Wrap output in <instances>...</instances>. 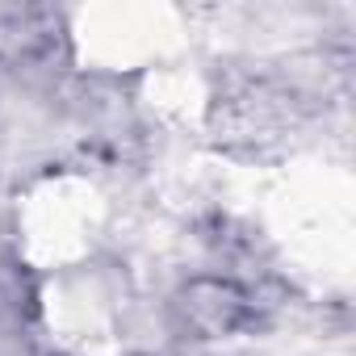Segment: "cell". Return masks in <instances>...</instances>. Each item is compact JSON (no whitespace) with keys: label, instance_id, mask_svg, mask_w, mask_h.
<instances>
[{"label":"cell","instance_id":"cell-1","mask_svg":"<svg viewBox=\"0 0 356 356\" xmlns=\"http://www.w3.org/2000/svg\"><path fill=\"white\" fill-rule=\"evenodd\" d=\"M185 310H189V314H193V323H197V327H206V331H231V327L243 318L248 302H243V293H239V289H231V285L202 281V285H193V289H189Z\"/></svg>","mask_w":356,"mask_h":356}]
</instances>
